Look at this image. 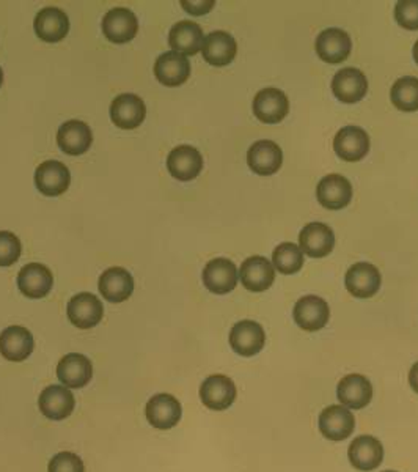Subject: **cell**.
Returning a JSON list of instances; mask_svg holds the SVG:
<instances>
[{
    "mask_svg": "<svg viewBox=\"0 0 418 472\" xmlns=\"http://www.w3.org/2000/svg\"><path fill=\"white\" fill-rule=\"evenodd\" d=\"M292 317L299 328L307 333H316L326 326L331 318V309L322 298L309 294L296 303Z\"/></svg>",
    "mask_w": 418,
    "mask_h": 472,
    "instance_id": "6da1fadb",
    "label": "cell"
},
{
    "mask_svg": "<svg viewBox=\"0 0 418 472\" xmlns=\"http://www.w3.org/2000/svg\"><path fill=\"white\" fill-rule=\"evenodd\" d=\"M138 32V16L125 6H117L103 17V34L114 45H125L136 38Z\"/></svg>",
    "mask_w": 418,
    "mask_h": 472,
    "instance_id": "7a4b0ae2",
    "label": "cell"
},
{
    "mask_svg": "<svg viewBox=\"0 0 418 472\" xmlns=\"http://www.w3.org/2000/svg\"><path fill=\"white\" fill-rule=\"evenodd\" d=\"M381 283H382V277L378 268L367 262L351 266L344 277V285L348 288V292L361 300H367L378 293Z\"/></svg>",
    "mask_w": 418,
    "mask_h": 472,
    "instance_id": "3957f363",
    "label": "cell"
},
{
    "mask_svg": "<svg viewBox=\"0 0 418 472\" xmlns=\"http://www.w3.org/2000/svg\"><path fill=\"white\" fill-rule=\"evenodd\" d=\"M288 112H290V99L279 88L270 87L255 95L253 114L258 120L268 125H275V123H280L288 116Z\"/></svg>",
    "mask_w": 418,
    "mask_h": 472,
    "instance_id": "277c9868",
    "label": "cell"
},
{
    "mask_svg": "<svg viewBox=\"0 0 418 472\" xmlns=\"http://www.w3.org/2000/svg\"><path fill=\"white\" fill-rule=\"evenodd\" d=\"M266 334L261 324L252 320L236 323L229 331V346L240 356L252 357L263 350Z\"/></svg>",
    "mask_w": 418,
    "mask_h": 472,
    "instance_id": "5b68a950",
    "label": "cell"
},
{
    "mask_svg": "<svg viewBox=\"0 0 418 472\" xmlns=\"http://www.w3.org/2000/svg\"><path fill=\"white\" fill-rule=\"evenodd\" d=\"M147 106L134 93H123L110 104V118L121 129H136L144 123Z\"/></svg>",
    "mask_w": 418,
    "mask_h": 472,
    "instance_id": "8992f818",
    "label": "cell"
},
{
    "mask_svg": "<svg viewBox=\"0 0 418 472\" xmlns=\"http://www.w3.org/2000/svg\"><path fill=\"white\" fill-rule=\"evenodd\" d=\"M71 173L60 161H45L35 170V186L43 196L58 197L69 188Z\"/></svg>",
    "mask_w": 418,
    "mask_h": 472,
    "instance_id": "52a82bcc",
    "label": "cell"
},
{
    "mask_svg": "<svg viewBox=\"0 0 418 472\" xmlns=\"http://www.w3.org/2000/svg\"><path fill=\"white\" fill-rule=\"evenodd\" d=\"M66 313L76 328L92 329L103 320V303L93 293L76 294L69 300Z\"/></svg>",
    "mask_w": 418,
    "mask_h": 472,
    "instance_id": "ba28073f",
    "label": "cell"
},
{
    "mask_svg": "<svg viewBox=\"0 0 418 472\" xmlns=\"http://www.w3.org/2000/svg\"><path fill=\"white\" fill-rule=\"evenodd\" d=\"M332 92L335 98L342 103H359L365 98L368 92L367 76L363 75L361 69L352 67L340 69L337 75L333 76Z\"/></svg>",
    "mask_w": 418,
    "mask_h": 472,
    "instance_id": "9c48e42d",
    "label": "cell"
},
{
    "mask_svg": "<svg viewBox=\"0 0 418 472\" xmlns=\"http://www.w3.org/2000/svg\"><path fill=\"white\" fill-rule=\"evenodd\" d=\"M335 235L329 225L310 222L299 233V248L313 259H322L332 252Z\"/></svg>",
    "mask_w": 418,
    "mask_h": 472,
    "instance_id": "30bf717a",
    "label": "cell"
},
{
    "mask_svg": "<svg viewBox=\"0 0 418 472\" xmlns=\"http://www.w3.org/2000/svg\"><path fill=\"white\" fill-rule=\"evenodd\" d=\"M167 169L173 179L179 181H192L200 175L203 169V158L200 151L192 145H179L170 151L167 158Z\"/></svg>",
    "mask_w": 418,
    "mask_h": 472,
    "instance_id": "8fae6325",
    "label": "cell"
},
{
    "mask_svg": "<svg viewBox=\"0 0 418 472\" xmlns=\"http://www.w3.org/2000/svg\"><path fill=\"white\" fill-rule=\"evenodd\" d=\"M38 406L45 417L51 421H64L75 411L76 400L68 387L52 385L41 392Z\"/></svg>",
    "mask_w": 418,
    "mask_h": 472,
    "instance_id": "7c38bea8",
    "label": "cell"
},
{
    "mask_svg": "<svg viewBox=\"0 0 418 472\" xmlns=\"http://www.w3.org/2000/svg\"><path fill=\"white\" fill-rule=\"evenodd\" d=\"M333 150L344 161H361L370 151L368 133L359 127L342 128L333 139Z\"/></svg>",
    "mask_w": 418,
    "mask_h": 472,
    "instance_id": "4fadbf2b",
    "label": "cell"
},
{
    "mask_svg": "<svg viewBox=\"0 0 418 472\" xmlns=\"http://www.w3.org/2000/svg\"><path fill=\"white\" fill-rule=\"evenodd\" d=\"M203 405L212 411L229 409L236 398V386L225 375H212L203 381L200 387Z\"/></svg>",
    "mask_w": 418,
    "mask_h": 472,
    "instance_id": "5bb4252c",
    "label": "cell"
},
{
    "mask_svg": "<svg viewBox=\"0 0 418 472\" xmlns=\"http://www.w3.org/2000/svg\"><path fill=\"white\" fill-rule=\"evenodd\" d=\"M316 54L326 64L337 65L350 57L352 41L342 29H326L316 38Z\"/></svg>",
    "mask_w": 418,
    "mask_h": 472,
    "instance_id": "9a60e30c",
    "label": "cell"
},
{
    "mask_svg": "<svg viewBox=\"0 0 418 472\" xmlns=\"http://www.w3.org/2000/svg\"><path fill=\"white\" fill-rule=\"evenodd\" d=\"M354 415L343 405H332L320 416V430L324 438L331 441H343L354 433Z\"/></svg>",
    "mask_w": 418,
    "mask_h": 472,
    "instance_id": "2e32d148",
    "label": "cell"
},
{
    "mask_svg": "<svg viewBox=\"0 0 418 472\" xmlns=\"http://www.w3.org/2000/svg\"><path fill=\"white\" fill-rule=\"evenodd\" d=\"M316 197L318 202L327 210H343L350 205L352 199V186L350 180L344 179L343 175L332 173L318 183Z\"/></svg>",
    "mask_w": 418,
    "mask_h": 472,
    "instance_id": "e0dca14e",
    "label": "cell"
},
{
    "mask_svg": "<svg viewBox=\"0 0 418 472\" xmlns=\"http://www.w3.org/2000/svg\"><path fill=\"white\" fill-rule=\"evenodd\" d=\"M54 277L49 268L41 263H29L17 274L19 292L29 300H41L49 294Z\"/></svg>",
    "mask_w": 418,
    "mask_h": 472,
    "instance_id": "ac0fdd59",
    "label": "cell"
},
{
    "mask_svg": "<svg viewBox=\"0 0 418 472\" xmlns=\"http://www.w3.org/2000/svg\"><path fill=\"white\" fill-rule=\"evenodd\" d=\"M183 409L177 398L170 394H156L147 404V419L159 430H170L181 421Z\"/></svg>",
    "mask_w": 418,
    "mask_h": 472,
    "instance_id": "d6986e66",
    "label": "cell"
},
{
    "mask_svg": "<svg viewBox=\"0 0 418 472\" xmlns=\"http://www.w3.org/2000/svg\"><path fill=\"white\" fill-rule=\"evenodd\" d=\"M203 283L214 294H227L238 285V270L229 259H212L203 270Z\"/></svg>",
    "mask_w": 418,
    "mask_h": 472,
    "instance_id": "ffe728a7",
    "label": "cell"
},
{
    "mask_svg": "<svg viewBox=\"0 0 418 472\" xmlns=\"http://www.w3.org/2000/svg\"><path fill=\"white\" fill-rule=\"evenodd\" d=\"M247 164L258 175H274L283 164V153L272 140H258L247 151Z\"/></svg>",
    "mask_w": 418,
    "mask_h": 472,
    "instance_id": "44dd1931",
    "label": "cell"
},
{
    "mask_svg": "<svg viewBox=\"0 0 418 472\" xmlns=\"http://www.w3.org/2000/svg\"><path fill=\"white\" fill-rule=\"evenodd\" d=\"M97 287H99V293L104 300L118 304V303L131 298L132 292H134V279L129 271L120 268V266H114V268L104 271L99 277Z\"/></svg>",
    "mask_w": 418,
    "mask_h": 472,
    "instance_id": "7402d4cb",
    "label": "cell"
},
{
    "mask_svg": "<svg viewBox=\"0 0 418 472\" xmlns=\"http://www.w3.org/2000/svg\"><path fill=\"white\" fill-rule=\"evenodd\" d=\"M240 279L249 292H266L274 283L275 268L270 260L261 255H253L242 262Z\"/></svg>",
    "mask_w": 418,
    "mask_h": 472,
    "instance_id": "603a6c76",
    "label": "cell"
},
{
    "mask_svg": "<svg viewBox=\"0 0 418 472\" xmlns=\"http://www.w3.org/2000/svg\"><path fill=\"white\" fill-rule=\"evenodd\" d=\"M93 133L86 121L68 120L58 128L57 144L69 156H81L92 147Z\"/></svg>",
    "mask_w": 418,
    "mask_h": 472,
    "instance_id": "cb8c5ba5",
    "label": "cell"
},
{
    "mask_svg": "<svg viewBox=\"0 0 418 472\" xmlns=\"http://www.w3.org/2000/svg\"><path fill=\"white\" fill-rule=\"evenodd\" d=\"M351 465L359 471H374L384 460V447L381 441L370 435H363L351 443L348 450Z\"/></svg>",
    "mask_w": 418,
    "mask_h": 472,
    "instance_id": "d4e9b609",
    "label": "cell"
},
{
    "mask_svg": "<svg viewBox=\"0 0 418 472\" xmlns=\"http://www.w3.org/2000/svg\"><path fill=\"white\" fill-rule=\"evenodd\" d=\"M57 376L65 387L82 389L92 381V363L84 354L69 353L60 359L57 365Z\"/></svg>",
    "mask_w": 418,
    "mask_h": 472,
    "instance_id": "484cf974",
    "label": "cell"
},
{
    "mask_svg": "<svg viewBox=\"0 0 418 472\" xmlns=\"http://www.w3.org/2000/svg\"><path fill=\"white\" fill-rule=\"evenodd\" d=\"M36 36L46 43H58L69 32V19L57 6H46L38 12L34 21Z\"/></svg>",
    "mask_w": 418,
    "mask_h": 472,
    "instance_id": "4316f807",
    "label": "cell"
},
{
    "mask_svg": "<svg viewBox=\"0 0 418 472\" xmlns=\"http://www.w3.org/2000/svg\"><path fill=\"white\" fill-rule=\"evenodd\" d=\"M155 76L164 86H183L190 76L189 58L175 51L164 52L156 60Z\"/></svg>",
    "mask_w": 418,
    "mask_h": 472,
    "instance_id": "83f0119b",
    "label": "cell"
},
{
    "mask_svg": "<svg viewBox=\"0 0 418 472\" xmlns=\"http://www.w3.org/2000/svg\"><path fill=\"white\" fill-rule=\"evenodd\" d=\"M34 335L23 326H10L0 334V354L12 361L21 363L34 352Z\"/></svg>",
    "mask_w": 418,
    "mask_h": 472,
    "instance_id": "f1b7e54d",
    "label": "cell"
},
{
    "mask_svg": "<svg viewBox=\"0 0 418 472\" xmlns=\"http://www.w3.org/2000/svg\"><path fill=\"white\" fill-rule=\"evenodd\" d=\"M337 395L340 404L346 408H365L372 402V383L363 375H348L338 383Z\"/></svg>",
    "mask_w": 418,
    "mask_h": 472,
    "instance_id": "f546056e",
    "label": "cell"
},
{
    "mask_svg": "<svg viewBox=\"0 0 418 472\" xmlns=\"http://www.w3.org/2000/svg\"><path fill=\"white\" fill-rule=\"evenodd\" d=\"M201 52L208 64L212 67H225L235 60L238 45L229 32L218 30L208 35Z\"/></svg>",
    "mask_w": 418,
    "mask_h": 472,
    "instance_id": "4dcf8cb0",
    "label": "cell"
},
{
    "mask_svg": "<svg viewBox=\"0 0 418 472\" xmlns=\"http://www.w3.org/2000/svg\"><path fill=\"white\" fill-rule=\"evenodd\" d=\"M205 43L203 30L194 21H179L173 26L168 35V45L173 51L183 56H195Z\"/></svg>",
    "mask_w": 418,
    "mask_h": 472,
    "instance_id": "1f68e13d",
    "label": "cell"
},
{
    "mask_svg": "<svg viewBox=\"0 0 418 472\" xmlns=\"http://www.w3.org/2000/svg\"><path fill=\"white\" fill-rule=\"evenodd\" d=\"M390 99L403 112L418 110V79L413 76L400 77L390 90Z\"/></svg>",
    "mask_w": 418,
    "mask_h": 472,
    "instance_id": "d6a6232c",
    "label": "cell"
},
{
    "mask_svg": "<svg viewBox=\"0 0 418 472\" xmlns=\"http://www.w3.org/2000/svg\"><path fill=\"white\" fill-rule=\"evenodd\" d=\"M272 266L281 274H296L304 266V252L294 242H281L272 253Z\"/></svg>",
    "mask_w": 418,
    "mask_h": 472,
    "instance_id": "836d02e7",
    "label": "cell"
},
{
    "mask_svg": "<svg viewBox=\"0 0 418 472\" xmlns=\"http://www.w3.org/2000/svg\"><path fill=\"white\" fill-rule=\"evenodd\" d=\"M23 253L21 241L12 231H0V266L6 268L16 263Z\"/></svg>",
    "mask_w": 418,
    "mask_h": 472,
    "instance_id": "e575fe53",
    "label": "cell"
},
{
    "mask_svg": "<svg viewBox=\"0 0 418 472\" xmlns=\"http://www.w3.org/2000/svg\"><path fill=\"white\" fill-rule=\"evenodd\" d=\"M395 19L403 29L418 30V0H400L395 6Z\"/></svg>",
    "mask_w": 418,
    "mask_h": 472,
    "instance_id": "d590c367",
    "label": "cell"
},
{
    "mask_svg": "<svg viewBox=\"0 0 418 472\" xmlns=\"http://www.w3.org/2000/svg\"><path fill=\"white\" fill-rule=\"evenodd\" d=\"M49 472H86L81 457L73 452H60L49 461Z\"/></svg>",
    "mask_w": 418,
    "mask_h": 472,
    "instance_id": "8d00e7d4",
    "label": "cell"
},
{
    "mask_svg": "<svg viewBox=\"0 0 418 472\" xmlns=\"http://www.w3.org/2000/svg\"><path fill=\"white\" fill-rule=\"evenodd\" d=\"M181 5L190 15L201 16V15H207V13L211 12L214 5H216V2L214 0H208V2H186V0H183Z\"/></svg>",
    "mask_w": 418,
    "mask_h": 472,
    "instance_id": "74e56055",
    "label": "cell"
},
{
    "mask_svg": "<svg viewBox=\"0 0 418 472\" xmlns=\"http://www.w3.org/2000/svg\"><path fill=\"white\" fill-rule=\"evenodd\" d=\"M409 385L413 387V392L418 394V363L413 364V369L409 372Z\"/></svg>",
    "mask_w": 418,
    "mask_h": 472,
    "instance_id": "f35d334b",
    "label": "cell"
},
{
    "mask_svg": "<svg viewBox=\"0 0 418 472\" xmlns=\"http://www.w3.org/2000/svg\"><path fill=\"white\" fill-rule=\"evenodd\" d=\"M413 58H415V62H417L418 65V40L417 43H415V46H413Z\"/></svg>",
    "mask_w": 418,
    "mask_h": 472,
    "instance_id": "ab89813d",
    "label": "cell"
},
{
    "mask_svg": "<svg viewBox=\"0 0 418 472\" xmlns=\"http://www.w3.org/2000/svg\"><path fill=\"white\" fill-rule=\"evenodd\" d=\"M2 82H4V71L0 68V87H2Z\"/></svg>",
    "mask_w": 418,
    "mask_h": 472,
    "instance_id": "60d3db41",
    "label": "cell"
},
{
    "mask_svg": "<svg viewBox=\"0 0 418 472\" xmlns=\"http://www.w3.org/2000/svg\"><path fill=\"white\" fill-rule=\"evenodd\" d=\"M384 472H396V471H384Z\"/></svg>",
    "mask_w": 418,
    "mask_h": 472,
    "instance_id": "b9f144b4",
    "label": "cell"
}]
</instances>
